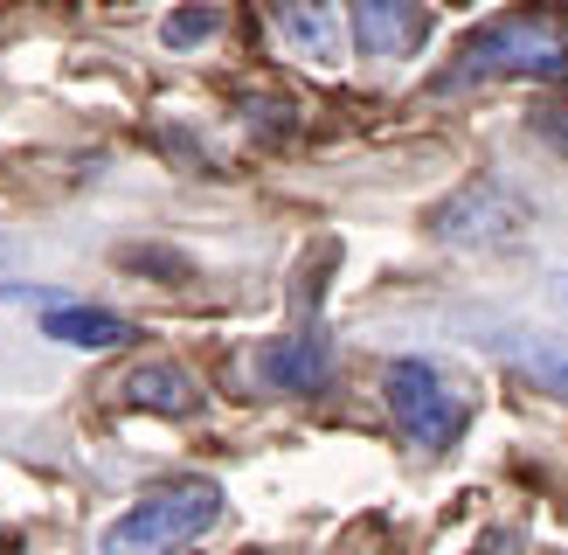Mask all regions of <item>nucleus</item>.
Listing matches in <instances>:
<instances>
[{
	"instance_id": "f257e3e1",
	"label": "nucleus",
	"mask_w": 568,
	"mask_h": 555,
	"mask_svg": "<svg viewBox=\"0 0 568 555\" xmlns=\"http://www.w3.org/2000/svg\"><path fill=\"white\" fill-rule=\"evenodd\" d=\"M471 83H568V14L534 0L478 21L430 77V91H471Z\"/></svg>"
},
{
	"instance_id": "f03ea898",
	"label": "nucleus",
	"mask_w": 568,
	"mask_h": 555,
	"mask_svg": "<svg viewBox=\"0 0 568 555\" xmlns=\"http://www.w3.org/2000/svg\"><path fill=\"white\" fill-rule=\"evenodd\" d=\"M222 521V486L215 480H166L153 493H139L132 507L104 527L98 555H181L187 542H202Z\"/></svg>"
},
{
	"instance_id": "7ed1b4c3",
	"label": "nucleus",
	"mask_w": 568,
	"mask_h": 555,
	"mask_svg": "<svg viewBox=\"0 0 568 555\" xmlns=\"http://www.w3.org/2000/svg\"><path fill=\"white\" fill-rule=\"evenodd\" d=\"M382 396L395 410V431H403L416 452H450V444L465 437L471 424V403H465V389H450L437 361H388V375H382Z\"/></svg>"
},
{
	"instance_id": "20e7f679",
	"label": "nucleus",
	"mask_w": 568,
	"mask_h": 555,
	"mask_svg": "<svg viewBox=\"0 0 568 555\" xmlns=\"http://www.w3.org/2000/svg\"><path fill=\"white\" fill-rule=\"evenodd\" d=\"M326 375H333V347L320 333V278L305 271V285L292 292V333L257 354V382L277 396H312V389H326Z\"/></svg>"
},
{
	"instance_id": "39448f33",
	"label": "nucleus",
	"mask_w": 568,
	"mask_h": 555,
	"mask_svg": "<svg viewBox=\"0 0 568 555\" xmlns=\"http://www.w3.org/2000/svg\"><path fill=\"white\" fill-rule=\"evenodd\" d=\"M527 230V202L499 181H471L450 209H437V236L450 243H514Z\"/></svg>"
},
{
	"instance_id": "423d86ee",
	"label": "nucleus",
	"mask_w": 568,
	"mask_h": 555,
	"mask_svg": "<svg viewBox=\"0 0 568 555\" xmlns=\"http://www.w3.org/2000/svg\"><path fill=\"white\" fill-rule=\"evenodd\" d=\"M125 403L132 410H160V416H194L202 410V382H194L181 361H139V369H125Z\"/></svg>"
},
{
	"instance_id": "0eeeda50",
	"label": "nucleus",
	"mask_w": 568,
	"mask_h": 555,
	"mask_svg": "<svg viewBox=\"0 0 568 555\" xmlns=\"http://www.w3.org/2000/svg\"><path fill=\"white\" fill-rule=\"evenodd\" d=\"M347 21H354V42L367 56H409L423 36L409 0H347Z\"/></svg>"
},
{
	"instance_id": "6e6552de",
	"label": "nucleus",
	"mask_w": 568,
	"mask_h": 555,
	"mask_svg": "<svg viewBox=\"0 0 568 555\" xmlns=\"http://www.w3.org/2000/svg\"><path fill=\"white\" fill-rule=\"evenodd\" d=\"M271 21H277V42L312 56V63H333L339 56V28L326 14V0H271Z\"/></svg>"
},
{
	"instance_id": "1a4fd4ad",
	"label": "nucleus",
	"mask_w": 568,
	"mask_h": 555,
	"mask_svg": "<svg viewBox=\"0 0 568 555\" xmlns=\"http://www.w3.org/2000/svg\"><path fill=\"white\" fill-rule=\"evenodd\" d=\"M42 333L49 341H63V347H119V341H132V320H119V313H104V305H55V313L42 320Z\"/></svg>"
},
{
	"instance_id": "9d476101",
	"label": "nucleus",
	"mask_w": 568,
	"mask_h": 555,
	"mask_svg": "<svg viewBox=\"0 0 568 555\" xmlns=\"http://www.w3.org/2000/svg\"><path fill=\"white\" fill-rule=\"evenodd\" d=\"M215 28H222V8L194 0V8H174V14L160 21V42H166V49H194V42H209Z\"/></svg>"
},
{
	"instance_id": "9b49d317",
	"label": "nucleus",
	"mask_w": 568,
	"mask_h": 555,
	"mask_svg": "<svg viewBox=\"0 0 568 555\" xmlns=\"http://www.w3.org/2000/svg\"><path fill=\"white\" fill-rule=\"evenodd\" d=\"M534 369H541V375L555 382V396H568V354H541Z\"/></svg>"
},
{
	"instance_id": "f8f14e48",
	"label": "nucleus",
	"mask_w": 568,
	"mask_h": 555,
	"mask_svg": "<svg viewBox=\"0 0 568 555\" xmlns=\"http://www.w3.org/2000/svg\"><path fill=\"white\" fill-rule=\"evenodd\" d=\"M541 139H548L555 153H568V111H548V119H541Z\"/></svg>"
}]
</instances>
